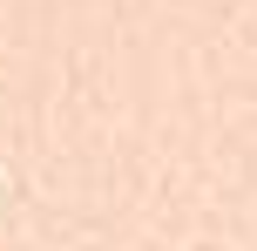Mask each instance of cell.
Here are the masks:
<instances>
[{"label": "cell", "instance_id": "obj_1", "mask_svg": "<svg viewBox=\"0 0 257 251\" xmlns=\"http://www.w3.org/2000/svg\"><path fill=\"white\" fill-rule=\"evenodd\" d=\"M203 251H210V244H203Z\"/></svg>", "mask_w": 257, "mask_h": 251}]
</instances>
